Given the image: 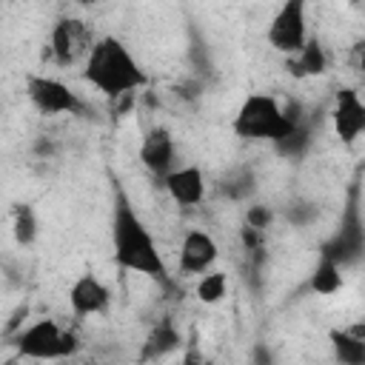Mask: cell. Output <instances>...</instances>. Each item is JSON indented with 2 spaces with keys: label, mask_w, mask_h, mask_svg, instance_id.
Returning a JSON list of instances; mask_svg holds the SVG:
<instances>
[{
  "label": "cell",
  "mask_w": 365,
  "mask_h": 365,
  "mask_svg": "<svg viewBox=\"0 0 365 365\" xmlns=\"http://www.w3.org/2000/svg\"><path fill=\"white\" fill-rule=\"evenodd\" d=\"M285 66L294 77H319L328 71V57H325V48L319 43V37L308 34V40L302 43V48L291 57H285Z\"/></svg>",
  "instance_id": "obj_14"
},
{
  "label": "cell",
  "mask_w": 365,
  "mask_h": 365,
  "mask_svg": "<svg viewBox=\"0 0 365 365\" xmlns=\"http://www.w3.org/2000/svg\"><path fill=\"white\" fill-rule=\"evenodd\" d=\"M311 143H314V120L302 117L282 140L274 143V148H277V154H282L288 160H299V157H305V151L311 148Z\"/></svg>",
  "instance_id": "obj_18"
},
{
  "label": "cell",
  "mask_w": 365,
  "mask_h": 365,
  "mask_svg": "<svg viewBox=\"0 0 365 365\" xmlns=\"http://www.w3.org/2000/svg\"><path fill=\"white\" fill-rule=\"evenodd\" d=\"M225 285H228V279H225L222 271H208L197 282V299L205 302V305H214L225 297Z\"/></svg>",
  "instance_id": "obj_21"
},
{
  "label": "cell",
  "mask_w": 365,
  "mask_h": 365,
  "mask_svg": "<svg viewBox=\"0 0 365 365\" xmlns=\"http://www.w3.org/2000/svg\"><path fill=\"white\" fill-rule=\"evenodd\" d=\"M302 106L288 103L282 106L271 94H251L242 100L234 117V134L242 140H268L277 143L282 140L299 120H302Z\"/></svg>",
  "instance_id": "obj_3"
},
{
  "label": "cell",
  "mask_w": 365,
  "mask_h": 365,
  "mask_svg": "<svg viewBox=\"0 0 365 365\" xmlns=\"http://www.w3.org/2000/svg\"><path fill=\"white\" fill-rule=\"evenodd\" d=\"M271 220H274V214H271V208H265V205H251L248 214H245V222L254 225V228H259V231H262Z\"/></svg>",
  "instance_id": "obj_23"
},
{
  "label": "cell",
  "mask_w": 365,
  "mask_h": 365,
  "mask_svg": "<svg viewBox=\"0 0 365 365\" xmlns=\"http://www.w3.org/2000/svg\"><path fill=\"white\" fill-rule=\"evenodd\" d=\"M331 123H334V131L336 137L351 145L359 140V134L365 131V106L356 94V88H339L336 91V103H334V111H331Z\"/></svg>",
  "instance_id": "obj_9"
},
{
  "label": "cell",
  "mask_w": 365,
  "mask_h": 365,
  "mask_svg": "<svg viewBox=\"0 0 365 365\" xmlns=\"http://www.w3.org/2000/svg\"><path fill=\"white\" fill-rule=\"evenodd\" d=\"M163 180V188L168 191V197L177 205H200L205 197V177L197 165H182V168H171Z\"/></svg>",
  "instance_id": "obj_13"
},
{
  "label": "cell",
  "mask_w": 365,
  "mask_h": 365,
  "mask_svg": "<svg viewBox=\"0 0 365 365\" xmlns=\"http://www.w3.org/2000/svg\"><path fill=\"white\" fill-rule=\"evenodd\" d=\"M83 77L100 94H106L111 100L128 97L145 86V74H143L140 63L134 60L128 46L111 34L94 40L91 51L86 57V66H83Z\"/></svg>",
  "instance_id": "obj_2"
},
{
  "label": "cell",
  "mask_w": 365,
  "mask_h": 365,
  "mask_svg": "<svg viewBox=\"0 0 365 365\" xmlns=\"http://www.w3.org/2000/svg\"><path fill=\"white\" fill-rule=\"evenodd\" d=\"M111 302V291L106 288L103 279H97L94 274H83L71 282L68 288V305L74 311V317H94L103 314Z\"/></svg>",
  "instance_id": "obj_11"
},
{
  "label": "cell",
  "mask_w": 365,
  "mask_h": 365,
  "mask_svg": "<svg viewBox=\"0 0 365 365\" xmlns=\"http://www.w3.org/2000/svg\"><path fill=\"white\" fill-rule=\"evenodd\" d=\"M362 185H359V174L351 180L348 188V200L342 205V220L336 225V231L322 242L319 254L334 259L339 268L348 265H359L362 254H365V225H362Z\"/></svg>",
  "instance_id": "obj_4"
},
{
  "label": "cell",
  "mask_w": 365,
  "mask_h": 365,
  "mask_svg": "<svg viewBox=\"0 0 365 365\" xmlns=\"http://www.w3.org/2000/svg\"><path fill=\"white\" fill-rule=\"evenodd\" d=\"M80 3H83V6H91V3H97V0H80Z\"/></svg>",
  "instance_id": "obj_26"
},
{
  "label": "cell",
  "mask_w": 365,
  "mask_h": 365,
  "mask_svg": "<svg viewBox=\"0 0 365 365\" xmlns=\"http://www.w3.org/2000/svg\"><path fill=\"white\" fill-rule=\"evenodd\" d=\"M140 160L143 165L157 174V177H165L174 165V137L165 125H151L140 143Z\"/></svg>",
  "instance_id": "obj_12"
},
{
  "label": "cell",
  "mask_w": 365,
  "mask_h": 365,
  "mask_svg": "<svg viewBox=\"0 0 365 365\" xmlns=\"http://www.w3.org/2000/svg\"><path fill=\"white\" fill-rule=\"evenodd\" d=\"M11 234L17 245H31L37 240V214L29 202H14L11 208Z\"/></svg>",
  "instance_id": "obj_20"
},
{
  "label": "cell",
  "mask_w": 365,
  "mask_h": 365,
  "mask_svg": "<svg viewBox=\"0 0 365 365\" xmlns=\"http://www.w3.org/2000/svg\"><path fill=\"white\" fill-rule=\"evenodd\" d=\"M259 242H262V231L245 222L242 225V245H245V251H259Z\"/></svg>",
  "instance_id": "obj_24"
},
{
  "label": "cell",
  "mask_w": 365,
  "mask_h": 365,
  "mask_svg": "<svg viewBox=\"0 0 365 365\" xmlns=\"http://www.w3.org/2000/svg\"><path fill=\"white\" fill-rule=\"evenodd\" d=\"M305 6L308 0H285L277 14L268 23V46L285 57L297 54L302 48V43L308 40V23H305Z\"/></svg>",
  "instance_id": "obj_6"
},
{
  "label": "cell",
  "mask_w": 365,
  "mask_h": 365,
  "mask_svg": "<svg viewBox=\"0 0 365 365\" xmlns=\"http://www.w3.org/2000/svg\"><path fill=\"white\" fill-rule=\"evenodd\" d=\"M91 46H94V31H91V26L86 20L60 17L54 23L48 48H51V57H54L57 66H77L80 60L86 63Z\"/></svg>",
  "instance_id": "obj_7"
},
{
  "label": "cell",
  "mask_w": 365,
  "mask_h": 365,
  "mask_svg": "<svg viewBox=\"0 0 365 365\" xmlns=\"http://www.w3.org/2000/svg\"><path fill=\"white\" fill-rule=\"evenodd\" d=\"M319 217V208L314 205V202H291L288 208H285V220L291 222V225H299V228H305V225H311L314 220Z\"/></svg>",
  "instance_id": "obj_22"
},
{
  "label": "cell",
  "mask_w": 365,
  "mask_h": 365,
  "mask_svg": "<svg viewBox=\"0 0 365 365\" xmlns=\"http://www.w3.org/2000/svg\"><path fill=\"white\" fill-rule=\"evenodd\" d=\"M180 345H182V336H180L174 319L163 317V319L151 328V334L145 336V342H143V354H140V356H143V359H160V356L177 351Z\"/></svg>",
  "instance_id": "obj_16"
},
{
  "label": "cell",
  "mask_w": 365,
  "mask_h": 365,
  "mask_svg": "<svg viewBox=\"0 0 365 365\" xmlns=\"http://www.w3.org/2000/svg\"><path fill=\"white\" fill-rule=\"evenodd\" d=\"M339 288H342V268L334 259L319 254V262L314 265V271L308 277V291L319 294V297H328V294H336Z\"/></svg>",
  "instance_id": "obj_19"
},
{
  "label": "cell",
  "mask_w": 365,
  "mask_h": 365,
  "mask_svg": "<svg viewBox=\"0 0 365 365\" xmlns=\"http://www.w3.org/2000/svg\"><path fill=\"white\" fill-rule=\"evenodd\" d=\"M251 359H254V362H271V356H268L262 348H257V351L251 354Z\"/></svg>",
  "instance_id": "obj_25"
},
{
  "label": "cell",
  "mask_w": 365,
  "mask_h": 365,
  "mask_svg": "<svg viewBox=\"0 0 365 365\" xmlns=\"http://www.w3.org/2000/svg\"><path fill=\"white\" fill-rule=\"evenodd\" d=\"M111 257L123 271L160 279L163 285L171 288L165 259L148 225L143 222V217L137 214V208L131 205L125 188L114 174H111Z\"/></svg>",
  "instance_id": "obj_1"
},
{
  "label": "cell",
  "mask_w": 365,
  "mask_h": 365,
  "mask_svg": "<svg viewBox=\"0 0 365 365\" xmlns=\"http://www.w3.org/2000/svg\"><path fill=\"white\" fill-rule=\"evenodd\" d=\"M11 345L17 348V356L26 359H66L77 351L74 331H63L54 319H37L29 328L17 331L11 336Z\"/></svg>",
  "instance_id": "obj_5"
},
{
  "label": "cell",
  "mask_w": 365,
  "mask_h": 365,
  "mask_svg": "<svg viewBox=\"0 0 365 365\" xmlns=\"http://www.w3.org/2000/svg\"><path fill=\"white\" fill-rule=\"evenodd\" d=\"M217 254H220V248H217L214 237L200 228H191L180 245V274H185V277L205 274L217 262Z\"/></svg>",
  "instance_id": "obj_10"
},
{
  "label": "cell",
  "mask_w": 365,
  "mask_h": 365,
  "mask_svg": "<svg viewBox=\"0 0 365 365\" xmlns=\"http://www.w3.org/2000/svg\"><path fill=\"white\" fill-rule=\"evenodd\" d=\"M220 194L240 202V200H248L254 191H257V174L248 168V165H234L231 171H225L217 182Z\"/></svg>",
  "instance_id": "obj_17"
},
{
  "label": "cell",
  "mask_w": 365,
  "mask_h": 365,
  "mask_svg": "<svg viewBox=\"0 0 365 365\" xmlns=\"http://www.w3.org/2000/svg\"><path fill=\"white\" fill-rule=\"evenodd\" d=\"M328 336H331L336 362H342V365H365V325L334 328Z\"/></svg>",
  "instance_id": "obj_15"
},
{
  "label": "cell",
  "mask_w": 365,
  "mask_h": 365,
  "mask_svg": "<svg viewBox=\"0 0 365 365\" xmlns=\"http://www.w3.org/2000/svg\"><path fill=\"white\" fill-rule=\"evenodd\" d=\"M26 94L31 100V106L46 114V117H57V114H83V100L77 97V91H71L63 80L57 77H46V74H31L26 80Z\"/></svg>",
  "instance_id": "obj_8"
}]
</instances>
